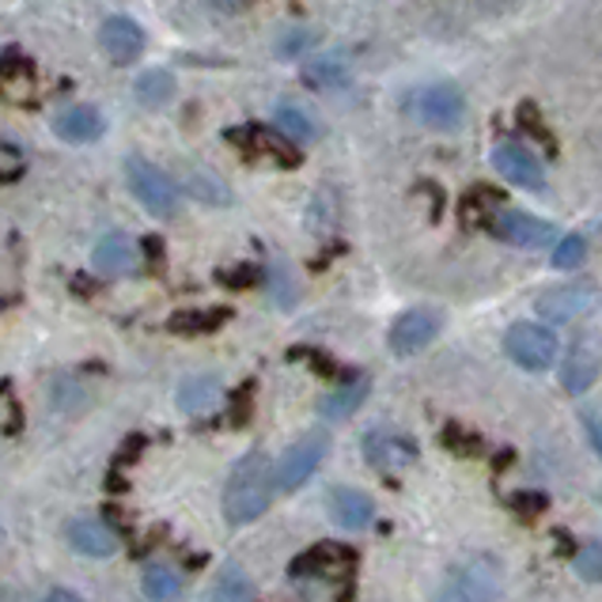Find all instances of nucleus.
<instances>
[{"mask_svg": "<svg viewBox=\"0 0 602 602\" xmlns=\"http://www.w3.org/2000/svg\"><path fill=\"white\" fill-rule=\"evenodd\" d=\"M251 595H254L251 577H246L239 564H228V569H220V577L212 580L205 602H251Z\"/></svg>", "mask_w": 602, "mask_h": 602, "instance_id": "obj_24", "label": "nucleus"}, {"mask_svg": "<svg viewBox=\"0 0 602 602\" xmlns=\"http://www.w3.org/2000/svg\"><path fill=\"white\" fill-rule=\"evenodd\" d=\"M326 451H330V440L326 432H307L292 444L285 455H281L277 471H273V482H277L281 493H296L304 482H311V474L323 466Z\"/></svg>", "mask_w": 602, "mask_h": 602, "instance_id": "obj_5", "label": "nucleus"}, {"mask_svg": "<svg viewBox=\"0 0 602 602\" xmlns=\"http://www.w3.org/2000/svg\"><path fill=\"white\" fill-rule=\"evenodd\" d=\"M583 432H588L591 447L602 458V410H583Z\"/></svg>", "mask_w": 602, "mask_h": 602, "instance_id": "obj_35", "label": "nucleus"}, {"mask_svg": "<svg viewBox=\"0 0 602 602\" xmlns=\"http://www.w3.org/2000/svg\"><path fill=\"white\" fill-rule=\"evenodd\" d=\"M220 394L224 391H220V383L212 376H193L179 387L175 402H179V410L190 413V418H209V413L220 405Z\"/></svg>", "mask_w": 602, "mask_h": 602, "instance_id": "obj_22", "label": "nucleus"}, {"mask_svg": "<svg viewBox=\"0 0 602 602\" xmlns=\"http://www.w3.org/2000/svg\"><path fill=\"white\" fill-rule=\"evenodd\" d=\"M137 99L145 106H163L167 99H175V76L167 68H148L137 76Z\"/></svg>", "mask_w": 602, "mask_h": 602, "instance_id": "obj_26", "label": "nucleus"}, {"mask_svg": "<svg viewBox=\"0 0 602 602\" xmlns=\"http://www.w3.org/2000/svg\"><path fill=\"white\" fill-rule=\"evenodd\" d=\"M583 258H588V239L583 235H564L553 251L557 270H577V265H583Z\"/></svg>", "mask_w": 602, "mask_h": 602, "instance_id": "obj_30", "label": "nucleus"}, {"mask_svg": "<svg viewBox=\"0 0 602 602\" xmlns=\"http://www.w3.org/2000/svg\"><path fill=\"white\" fill-rule=\"evenodd\" d=\"M251 277H254V270H235V273H224L228 285H251Z\"/></svg>", "mask_w": 602, "mask_h": 602, "instance_id": "obj_38", "label": "nucleus"}, {"mask_svg": "<svg viewBox=\"0 0 602 602\" xmlns=\"http://www.w3.org/2000/svg\"><path fill=\"white\" fill-rule=\"evenodd\" d=\"M273 118H277V129L285 133L292 145H315V140H323V122H318V114L307 103L299 99L277 103Z\"/></svg>", "mask_w": 602, "mask_h": 602, "instance_id": "obj_19", "label": "nucleus"}, {"mask_svg": "<svg viewBox=\"0 0 602 602\" xmlns=\"http://www.w3.org/2000/svg\"><path fill=\"white\" fill-rule=\"evenodd\" d=\"M326 511L330 519L345 530H360L376 519V504H371L368 493L349 489V485H338V489L326 493Z\"/></svg>", "mask_w": 602, "mask_h": 602, "instance_id": "obj_18", "label": "nucleus"}, {"mask_svg": "<svg viewBox=\"0 0 602 602\" xmlns=\"http://www.w3.org/2000/svg\"><path fill=\"white\" fill-rule=\"evenodd\" d=\"M140 588H145L148 602H171V599L182 595V577H179V569L156 561V564H148V569H145V577H140Z\"/></svg>", "mask_w": 602, "mask_h": 602, "instance_id": "obj_23", "label": "nucleus"}, {"mask_svg": "<svg viewBox=\"0 0 602 602\" xmlns=\"http://www.w3.org/2000/svg\"><path fill=\"white\" fill-rule=\"evenodd\" d=\"M504 595V569L497 557H474L463 569L455 572L444 591H440V602H500Z\"/></svg>", "mask_w": 602, "mask_h": 602, "instance_id": "obj_3", "label": "nucleus"}, {"mask_svg": "<svg viewBox=\"0 0 602 602\" xmlns=\"http://www.w3.org/2000/svg\"><path fill=\"white\" fill-rule=\"evenodd\" d=\"M106 129L99 106H87V103H76V106H65V110L53 118V133L68 145H92L99 140Z\"/></svg>", "mask_w": 602, "mask_h": 602, "instance_id": "obj_17", "label": "nucleus"}, {"mask_svg": "<svg viewBox=\"0 0 602 602\" xmlns=\"http://www.w3.org/2000/svg\"><path fill=\"white\" fill-rule=\"evenodd\" d=\"M493 167L500 171V179H508L511 186H524V190H546V171L542 159L530 148H524L519 140H504L493 148Z\"/></svg>", "mask_w": 602, "mask_h": 602, "instance_id": "obj_14", "label": "nucleus"}, {"mask_svg": "<svg viewBox=\"0 0 602 602\" xmlns=\"http://www.w3.org/2000/svg\"><path fill=\"white\" fill-rule=\"evenodd\" d=\"M182 190L193 193L198 201H205V205H228V201H232L228 182L216 179L212 171H201V167H190V171L182 175Z\"/></svg>", "mask_w": 602, "mask_h": 602, "instance_id": "obj_25", "label": "nucleus"}, {"mask_svg": "<svg viewBox=\"0 0 602 602\" xmlns=\"http://www.w3.org/2000/svg\"><path fill=\"white\" fill-rule=\"evenodd\" d=\"M371 391V379L368 376H357V379H349V383H341V387H334L330 394L318 402V413H323L326 421H345V418H352V413L365 405V398Z\"/></svg>", "mask_w": 602, "mask_h": 602, "instance_id": "obj_21", "label": "nucleus"}, {"mask_svg": "<svg viewBox=\"0 0 602 602\" xmlns=\"http://www.w3.org/2000/svg\"><path fill=\"white\" fill-rule=\"evenodd\" d=\"M265 511H270V458L265 451H246L224 485V516L232 527H246Z\"/></svg>", "mask_w": 602, "mask_h": 602, "instance_id": "obj_1", "label": "nucleus"}, {"mask_svg": "<svg viewBox=\"0 0 602 602\" xmlns=\"http://www.w3.org/2000/svg\"><path fill=\"white\" fill-rule=\"evenodd\" d=\"M228 140L239 145L246 156H254V159H273V163H281V167H296L299 163V145H292L281 129L243 126V129L228 133Z\"/></svg>", "mask_w": 602, "mask_h": 602, "instance_id": "obj_12", "label": "nucleus"}, {"mask_svg": "<svg viewBox=\"0 0 602 602\" xmlns=\"http://www.w3.org/2000/svg\"><path fill=\"white\" fill-rule=\"evenodd\" d=\"M68 546L84 557H110L118 550V535L103 519H73L68 524Z\"/></svg>", "mask_w": 602, "mask_h": 602, "instance_id": "obj_20", "label": "nucleus"}, {"mask_svg": "<svg viewBox=\"0 0 602 602\" xmlns=\"http://www.w3.org/2000/svg\"><path fill=\"white\" fill-rule=\"evenodd\" d=\"M288 42H277V53L281 57H296V53H304L307 46H311V39H307V31L299 34H285Z\"/></svg>", "mask_w": 602, "mask_h": 602, "instance_id": "obj_37", "label": "nucleus"}, {"mask_svg": "<svg viewBox=\"0 0 602 602\" xmlns=\"http://www.w3.org/2000/svg\"><path fill=\"white\" fill-rule=\"evenodd\" d=\"M572 564H577V572H580L583 580L599 583L602 580V546H583Z\"/></svg>", "mask_w": 602, "mask_h": 602, "instance_id": "obj_33", "label": "nucleus"}, {"mask_svg": "<svg viewBox=\"0 0 602 602\" xmlns=\"http://www.w3.org/2000/svg\"><path fill=\"white\" fill-rule=\"evenodd\" d=\"M0 80H4L8 99H27V92H31V61H23L15 50H8L4 53V73H0Z\"/></svg>", "mask_w": 602, "mask_h": 602, "instance_id": "obj_27", "label": "nucleus"}, {"mask_svg": "<svg viewBox=\"0 0 602 602\" xmlns=\"http://www.w3.org/2000/svg\"><path fill=\"white\" fill-rule=\"evenodd\" d=\"M365 458L379 474H402L405 466L418 463V444L402 432L391 429H371L365 436Z\"/></svg>", "mask_w": 602, "mask_h": 602, "instance_id": "obj_11", "label": "nucleus"}, {"mask_svg": "<svg viewBox=\"0 0 602 602\" xmlns=\"http://www.w3.org/2000/svg\"><path fill=\"white\" fill-rule=\"evenodd\" d=\"M126 182H129L133 198L140 201V209H148L152 216L167 220L179 212V182H175L167 171H159L156 163H148V159H140V156L126 159Z\"/></svg>", "mask_w": 602, "mask_h": 602, "instance_id": "obj_2", "label": "nucleus"}, {"mask_svg": "<svg viewBox=\"0 0 602 602\" xmlns=\"http://www.w3.org/2000/svg\"><path fill=\"white\" fill-rule=\"evenodd\" d=\"M307 80H311L315 87H341L345 80H349V68H345L338 57H323L315 61V65H307Z\"/></svg>", "mask_w": 602, "mask_h": 602, "instance_id": "obj_29", "label": "nucleus"}, {"mask_svg": "<svg viewBox=\"0 0 602 602\" xmlns=\"http://www.w3.org/2000/svg\"><path fill=\"white\" fill-rule=\"evenodd\" d=\"M519 122H524V126H527L530 133H535L538 140H546V145L553 148V137H550V129H546V122L538 118V110H535V106H530V103L524 106V110H519Z\"/></svg>", "mask_w": 602, "mask_h": 602, "instance_id": "obj_36", "label": "nucleus"}, {"mask_svg": "<svg viewBox=\"0 0 602 602\" xmlns=\"http://www.w3.org/2000/svg\"><path fill=\"white\" fill-rule=\"evenodd\" d=\"M440 326H444V318L440 311H429V307H413V311L398 315L391 334H387V345H391V352L398 357H413V352L429 349L432 341H436Z\"/></svg>", "mask_w": 602, "mask_h": 602, "instance_id": "obj_10", "label": "nucleus"}, {"mask_svg": "<svg viewBox=\"0 0 602 602\" xmlns=\"http://www.w3.org/2000/svg\"><path fill=\"white\" fill-rule=\"evenodd\" d=\"M504 352L527 371H546L557 360V338L553 330L538 323H516L504 334Z\"/></svg>", "mask_w": 602, "mask_h": 602, "instance_id": "obj_6", "label": "nucleus"}, {"mask_svg": "<svg viewBox=\"0 0 602 602\" xmlns=\"http://www.w3.org/2000/svg\"><path fill=\"white\" fill-rule=\"evenodd\" d=\"M0 405H4V436H15V432H20V405H15V394L8 383L4 391H0Z\"/></svg>", "mask_w": 602, "mask_h": 602, "instance_id": "obj_34", "label": "nucleus"}, {"mask_svg": "<svg viewBox=\"0 0 602 602\" xmlns=\"http://www.w3.org/2000/svg\"><path fill=\"white\" fill-rule=\"evenodd\" d=\"M535 307L546 323H572V318L588 315L591 307H595V285H588V281H572V285L546 288L542 296L535 299Z\"/></svg>", "mask_w": 602, "mask_h": 602, "instance_id": "obj_13", "label": "nucleus"}, {"mask_svg": "<svg viewBox=\"0 0 602 602\" xmlns=\"http://www.w3.org/2000/svg\"><path fill=\"white\" fill-rule=\"evenodd\" d=\"M224 318H228L224 307H216V311H182V315L171 318V330H179V334H205V330H216Z\"/></svg>", "mask_w": 602, "mask_h": 602, "instance_id": "obj_28", "label": "nucleus"}, {"mask_svg": "<svg viewBox=\"0 0 602 602\" xmlns=\"http://www.w3.org/2000/svg\"><path fill=\"white\" fill-rule=\"evenodd\" d=\"M23 171H27V156L12 145V140H4V145H0V179L15 182Z\"/></svg>", "mask_w": 602, "mask_h": 602, "instance_id": "obj_32", "label": "nucleus"}, {"mask_svg": "<svg viewBox=\"0 0 602 602\" xmlns=\"http://www.w3.org/2000/svg\"><path fill=\"white\" fill-rule=\"evenodd\" d=\"M352 564H357V553H352L349 546L326 542L292 561V580H323V583H341V588H349Z\"/></svg>", "mask_w": 602, "mask_h": 602, "instance_id": "obj_8", "label": "nucleus"}, {"mask_svg": "<svg viewBox=\"0 0 602 602\" xmlns=\"http://www.w3.org/2000/svg\"><path fill=\"white\" fill-rule=\"evenodd\" d=\"M270 292L281 307H292V299H296V285H292V273H288L285 262L270 265Z\"/></svg>", "mask_w": 602, "mask_h": 602, "instance_id": "obj_31", "label": "nucleus"}, {"mask_svg": "<svg viewBox=\"0 0 602 602\" xmlns=\"http://www.w3.org/2000/svg\"><path fill=\"white\" fill-rule=\"evenodd\" d=\"M99 42L114 65H133V61L145 53V31H140L129 15H110L99 31Z\"/></svg>", "mask_w": 602, "mask_h": 602, "instance_id": "obj_15", "label": "nucleus"}, {"mask_svg": "<svg viewBox=\"0 0 602 602\" xmlns=\"http://www.w3.org/2000/svg\"><path fill=\"white\" fill-rule=\"evenodd\" d=\"M599 371H602V338L595 330H583L569 345V357H564L561 368V387L569 394H588L595 387Z\"/></svg>", "mask_w": 602, "mask_h": 602, "instance_id": "obj_9", "label": "nucleus"}, {"mask_svg": "<svg viewBox=\"0 0 602 602\" xmlns=\"http://www.w3.org/2000/svg\"><path fill=\"white\" fill-rule=\"evenodd\" d=\"M42 602H84V599H80L76 591H65V588H61V591H50V595L42 599Z\"/></svg>", "mask_w": 602, "mask_h": 602, "instance_id": "obj_39", "label": "nucleus"}, {"mask_svg": "<svg viewBox=\"0 0 602 602\" xmlns=\"http://www.w3.org/2000/svg\"><path fill=\"white\" fill-rule=\"evenodd\" d=\"M489 232L504 239L511 246H524V251H542V246L553 243V224L550 220H538L530 212H519V209H493L485 216Z\"/></svg>", "mask_w": 602, "mask_h": 602, "instance_id": "obj_7", "label": "nucleus"}, {"mask_svg": "<svg viewBox=\"0 0 602 602\" xmlns=\"http://www.w3.org/2000/svg\"><path fill=\"white\" fill-rule=\"evenodd\" d=\"M212 4H216L220 12H239V8H243V0H212Z\"/></svg>", "mask_w": 602, "mask_h": 602, "instance_id": "obj_40", "label": "nucleus"}, {"mask_svg": "<svg viewBox=\"0 0 602 602\" xmlns=\"http://www.w3.org/2000/svg\"><path fill=\"white\" fill-rule=\"evenodd\" d=\"M92 262L103 277H129V273H137V265H140V251L126 232H110L95 243Z\"/></svg>", "mask_w": 602, "mask_h": 602, "instance_id": "obj_16", "label": "nucleus"}, {"mask_svg": "<svg viewBox=\"0 0 602 602\" xmlns=\"http://www.w3.org/2000/svg\"><path fill=\"white\" fill-rule=\"evenodd\" d=\"M410 118L429 129H455L466 118V99L455 84H424L410 95Z\"/></svg>", "mask_w": 602, "mask_h": 602, "instance_id": "obj_4", "label": "nucleus"}]
</instances>
